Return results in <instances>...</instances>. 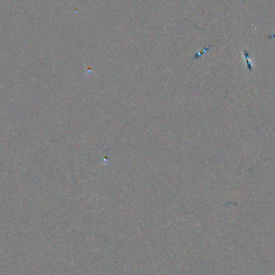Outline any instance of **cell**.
Segmentation results:
<instances>
[{"label":"cell","instance_id":"1","mask_svg":"<svg viewBox=\"0 0 275 275\" xmlns=\"http://www.w3.org/2000/svg\"><path fill=\"white\" fill-rule=\"evenodd\" d=\"M275 36V33H273V34H272V35H270V36H269V37H270V38H273V37H274Z\"/></svg>","mask_w":275,"mask_h":275}]
</instances>
